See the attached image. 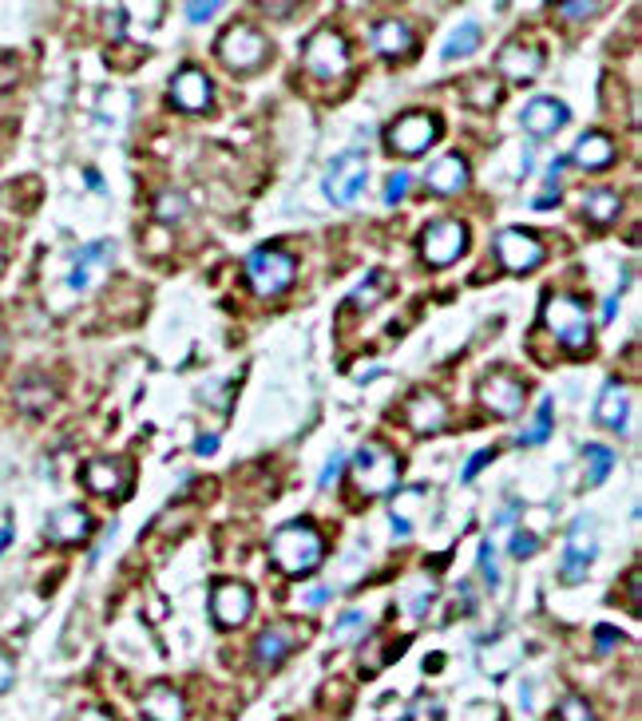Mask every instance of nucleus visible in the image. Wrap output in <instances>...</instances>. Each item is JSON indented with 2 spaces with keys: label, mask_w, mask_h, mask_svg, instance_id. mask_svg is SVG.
I'll use <instances>...</instances> for the list:
<instances>
[{
  "label": "nucleus",
  "mask_w": 642,
  "mask_h": 721,
  "mask_svg": "<svg viewBox=\"0 0 642 721\" xmlns=\"http://www.w3.org/2000/svg\"><path fill=\"white\" fill-rule=\"evenodd\" d=\"M389 290V278L385 274H373V282H365L349 302H353V309H373L377 302H381V294Z\"/></svg>",
  "instance_id": "473e14b6"
},
{
  "label": "nucleus",
  "mask_w": 642,
  "mask_h": 721,
  "mask_svg": "<svg viewBox=\"0 0 642 721\" xmlns=\"http://www.w3.org/2000/svg\"><path fill=\"white\" fill-rule=\"evenodd\" d=\"M413 44H417V36H413V28H409L405 20H377V24H373V48H377L381 56L401 60V56L413 52Z\"/></svg>",
  "instance_id": "5701e85b"
},
{
  "label": "nucleus",
  "mask_w": 642,
  "mask_h": 721,
  "mask_svg": "<svg viewBox=\"0 0 642 721\" xmlns=\"http://www.w3.org/2000/svg\"><path fill=\"white\" fill-rule=\"evenodd\" d=\"M294 274H298V258L278 250V246H262L246 258V282L258 298H278L294 286Z\"/></svg>",
  "instance_id": "20e7f679"
},
{
  "label": "nucleus",
  "mask_w": 642,
  "mask_h": 721,
  "mask_svg": "<svg viewBox=\"0 0 642 721\" xmlns=\"http://www.w3.org/2000/svg\"><path fill=\"white\" fill-rule=\"evenodd\" d=\"M619 210H623V195L611 191V187H595V191H587V199H583V214H587V222H595V226L615 222Z\"/></svg>",
  "instance_id": "c85d7f7f"
},
{
  "label": "nucleus",
  "mask_w": 642,
  "mask_h": 721,
  "mask_svg": "<svg viewBox=\"0 0 642 721\" xmlns=\"http://www.w3.org/2000/svg\"><path fill=\"white\" fill-rule=\"evenodd\" d=\"M436 139H440V119L428 115V111H405V115L393 119L389 131H385L389 151H397V155H405V159L425 155Z\"/></svg>",
  "instance_id": "423d86ee"
},
{
  "label": "nucleus",
  "mask_w": 642,
  "mask_h": 721,
  "mask_svg": "<svg viewBox=\"0 0 642 721\" xmlns=\"http://www.w3.org/2000/svg\"><path fill=\"white\" fill-rule=\"evenodd\" d=\"M559 175H563V159H555V163L547 167V187H543V195L535 199L539 210H551V206H555V199H559Z\"/></svg>",
  "instance_id": "e433bc0d"
},
{
  "label": "nucleus",
  "mask_w": 642,
  "mask_h": 721,
  "mask_svg": "<svg viewBox=\"0 0 642 721\" xmlns=\"http://www.w3.org/2000/svg\"><path fill=\"white\" fill-rule=\"evenodd\" d=\"M325 599H329V587H318V591H310V595H306L302 603H306V607H321Z\"/></svg>",
  "instance_id": "3c124183"
},
{
  "label": "nucleus",
  "mask_w": 642,
  "mask_h": 721,
  "mask_svg": "<svg viewBox=\"0 0 642 721\" xmlns=\"http://www.w3.org/2000/svg\"><path fill=\"white\" fill-rule=\"evenodd\" d=\"M214 448H218V436H199V444H195L199 456H211Z\"/></svg>",
  "instance_id": "8fccbe9b"
},
{
  "label": "nucleus",
  "mask_w": 642,
  "mask_h": 721,
  "mask_svg": "<svg viewBox=\"0 0 642 721\" xmlns=\"http://www.w3.org/2000/svg\"><path fill=\"white\" fill-rule=\"evenodd\" d=\"M615 143L607 139V135H599V131H587L579 143H575V151H571V159L579 163V167H587V171H603V167H611L615 163Z\"/></svg>",
  "instance_id": "393cba45"
},
{
  "label": "nucleus",
  "mask_w": 642,
  "mask_h": 721,
  "mask_svg": "<svg viewBox=\"0 0 642 721\" xmlns=\"http://www.w3.org/2000/svg\"><path fill=\"white\" fill-rule=\"evenodd\" d=\"M8 543H12V531H8V527H0V551H4Z\"/></svg>",
  "instance_id": "6e6d98bb"
},
{
  "label": "nucleus",
  "mask_w": 642,
  "mask_h": 721,
  "mask_svg": "<svg viewBox=\"0 0 642 721\" xmlns=\"http://www.w3.org/2000/svg\"><path fill=\"white\" fill-rule=\"evenodd\" d=\"M496 262L508 270V274H528L543 262V242L532 230H520V226H508L496 234Z\"/></svg>",
  "instance_id": "f8f14e48"
},
{
  "label": "nucleus",
  "mask_w": 642,
  "mask_h": 721,
  "mask_svg": "<svg viewBox=\"0 0 642 721\" xmlns=\"http://www.w3.org/2000/svg\"><path fill=\"white\" fill-rule=\"evenodd\" d=\"M111 254H115V246H111V242H92L88 250H80L76 270H72V290H88V286L96 282V274H100L107 262H111Z\"/></svg>",
  "instance_id": "bb28decb"
},
{
  "label": "nucleus",
  "mask_w": 642,
  "mask_h": 721,
  "mask_svg": "<svg viewBox=\"0 0 642 721\" xmlns=\"http://www.w3.org/2000/svg\"><path fill=\"white\" fill-rule=\"evenodd\" d=\"M409 195V175L405 171H397V175H389V187H385V203L397 206L401 199Z\"/></svg>",
  "instance_id": "a19ab883"
},
{
  "label": "nucleus",
  "mask_w": 642,
  "mask_h": 721,
  "mask_svg": "<svg viewBox=\"0 0 642 721\" xmlns=\"http://www.w3.org/2000/svg\"><path fill=\"white\" fill-rule=\"evenodd\" d=\"M214 12H218V0H199V4H187V16H191L195 24H207Z\"/></svg>",
  "instance_id": "a18cd8bd"
},
{
  "label": "nucleus",
  "mask_w": 642,
  "mask_h": 721,
  "mask_svg": "<svg viewBox=\"0 0 642 721\" xmlns=\"http://www.w3.org/2000/svg\"><path fill=\"white\" fill-rule=\"evenodd\" d=\"M76 721H115V718H111L107 710H96V706H92V710H84V714H80Z\"/></svg>",
  "instance_id": "603ef678"
},
{
  "label": "nucleus",
  "mask_w": 642,
  "mask_h": 721,
  "mask_svg": "<svg viewBox=\"0 0 642 721\" xmlns=\"http://www.w3.org/2000/svg\"><path fill=\"white\" fill-rule=\"evenodd\" d=\"M444 420H448L444 397H436V393H413V397H409V405H405V424H409L413 432H421V436L440 432Z\"/></svg>",
  "instance_id": "aec40b11"
},
{
  "label": "nucleus",
  "mask_w": 642,
  "mask_h": 721,
  "mask_svg": "<svg viewBox=\"0 0 642 721\" xmlns=\"http://www.w3.org/2000/svg\"><path fill=\"white\" fill-rule=\"evenodd\" d=\"M365 183H369V159L361 151H345L329 163L321 187H325V199L333 206H349L365 191Z\"/></svg>",
  "instance_id": "1a4fd4ad"
},
{
  "label": "nucleus",
  "mask_w": 642,
  "mask_h": 721,
  "mask_svg": "<svg viewBox=\"0 0 642 721\" xmlns=\"http://www.w3.org/2000/svg\"><path fill=\"white\" fill-rule=\"evenodd\" d=\"M425 183L432 195H460L468 187V163L464 155H440L425 171Z\"/></svg>",
  "instance_id": "412c9836"
},
{
  "label": "nucleus",
  "mask_w": 642,
  "mask_h": 721,
  "mask_svg": "<svg viewBox=\"0 0 642 721\" xmlns=\"http://www.w3.org/2000/svg\"><path fill=\"white\" fill-rule=\"evenodd\" d=\"M401 468L405 460L385 440H365L349 460V476L361 496H393L401 484Z\"/></svg>",
  "instance_id": "f03ea898"
},
{
  "label": "nucleus",
  "mask_w": 642,
  "mask_h": 721,
  "mask_svg": "<svg viewBox=\"0 0 642 721\" xmlns=\"http://www.w3.org/2000/svg\"><path fill=\"white\" fill-rule=\"evenodd\" d=\"M520 512V504H516V500H512V504H508V508H504V515H500V519H496V527H508V523H512V515Z\"/></svg>",
  "instance_id": "864d4df0"
},
{
  "label": "nucleus",
  "mask_w": 642,
  "mask_h": 721,
  "mask_svg": "<svg viewBox=\"0 0 642 721\" xmlns=\"http://www.w3.org/2000/svg\"><path fill=\"white\" fill-rule=\"evenodd\" d=\"M211 615H214V622H218L222 630H230V626H242L246 618L254 615V591H250L246 583H234V579H222V583H214Z\"/></svg>",
  "instance_id": "4468645a"
},
{
  "label": "nucleus",
  "mask_w": 642,
  "mask_h": 721,
  "mask_svg": "<svg viewBox=\"0 0 642 721\" xmlns=\"http://www.w3.org/2000/svg\"><path fill=\"white\" fill-rule=\"evenodd\" d=\"M270 559L282 575H310L318 571L321 559H325V539L310 519H294V523H282L270 539Z\"/></svg>",
  "instance_id": "f257e3e1"
},
{
  "label": "nucleus",
  "mask_w": 642,
  "mask_h": 721,
  "mask_svg": "<svg viewBox=\"0 0 642 721\" xmlns=\"http://www.w3.org/2000/svg\"><path fill=\"white\" fill-rule=\"evenodd\" d=\"M218 60L230 68V72H258L266 60H270V40L254 28V24H230L218 44H214Z\"/></svg>",
  "instance_id": "39448f33"
},
{
  "label": "nucleus",
  "mask_w": 642,
  "mask_h": 721,
  "mask_svg": "<svg viewBox=\"0 0 642 721\" xmlns=\"http://www.w3.org/2000/svg\"><path fill=\"white\" fill-rule=\"evenodd\" d=\"M492 460H496V448H480V452L468 460V468L460 472V480H464V484H468V480H476V476H480V472H484Z\"/></svg>",
  "instance_id": "ea45409f"
},
{
  "label": "nucleus",
  "mask_w": 642,
  "mask_h": 721,
  "mask_svg": "<svg viewBox=\"0 0 642 721\" xmlns=\"http://www.w3.org/2000/svg\"><path fill=\"white\" fill-rule=\"evenodd\" d=\"M627 412H631V393H627V385L611 381V385L603 389L599 405H595V420H599L603 428H611V432H623V428H627Z\"/></svg>",
  "instance_id": "b1692460"
},
{
  "label": "nucleus",
  "mask_w": 642,
  "mask_h": 721,
  "mask_svg": "<svg viewBox=\"0 0 642 721\" xmlns=\"http://www.w3.org/2000/svg\"><path fill=\"white\" fill-rule=\"evenodd\" d=\"M583 456H587V484L599 488V484L615 472V452H611L607 444H587Z\"/></svg>",
  "instance_id": "7c9ffc66"
},
{
  "label": "nucleus",
  "mask_w": 642,
  "mask_h": 721,
  "mask_svg": "<svg viewBox=\"0 0 642 721\" xmlns=\"http://www.w3.org/2000/svg\"><path fill=\"white\" fill-rule=\"evenodd\" d=\"M559 721H595V710H591V702H583L579 694H567V698L559 702Z\"/></svg>",
  "instance_id": "f704fd0d"
},
{
  "label": "nucleus",
  "mask_w": 642,
  "mask_h": 721,
  "mask_svg": "<svg viewBox=\"0 0 642 721\" xmlns=\"http://www.w3.org/2000/svg\"><path fill=\"white\" fill-rule=\"evenodd\" d=\"M12 678H16V666H12V658H8V654H0V694L12 686Z\"/></svg>",
  "instance_id": "09e8293b"
},
{
  "label": "nucleus",
  "mask_w": 642,
  "mask_h": 721,
  "mask_svg": "<svg viewBox=\"0 0 642 721\" xmlns=\"http://www.w3.org/2000/svg\"><path fill=\"white\" fill-rule=\"evenodd\" d=\"M476 397H480V405H484V409L492 412V416H500V420L520 416L524 405H528V389H524V381H516V377H512V373H504V369L488 373V377L480 381Z\"/></svg>",
  "instance_id": "9b49d317"
},
{
  "label": "nucleus",
  "mask_w": 642,
  "mask_h": 721,
  "mask_svg": "<svg viewBox=\"0 0 642 721\" xmlns=\"http://www.w3.org/2000/svg\"><path fill=\"white\" fill-rule=\"evenodd\" d=\"M539 317H543L547 333H551L567 353H583V349L591 345V317H587V309H583L579 298H571V294H547Z\"/></svg>",
  "instance_id": "7ed1b4c3"
},
{
  "label": "nucleus",
  "mask_w": 642,
  "mask_h": 721,
  "mask_svg": "<svg viewBox=\"0 0 642 721\" xmlns=\"http://www.w3.org/2000/svg\"><path fill=\"white\" fill-rule=\"evenodd\" d=\"M520 658H524V642H520V634H512V630L488 638V642L476 650V662H480V670H484L488 678H504Z\"/></svg>",
  "instance_id": "dca6fc26"
},
{
  "label": "nucleus",
  "mask_w": 642,
  "mask_h": 721,
  "mask_svg": "<svg viewBox=\"0 0 642 721\" xmlns=\"http://www.w3.org/2000/svg\"><path fill=\"white\" fill-rule=\"evenodd\" d=\"M476 48H480V24H476V20H464V24H456L452 36L444 40L440 56H444V60H460V56H472Z\"/></svg>",
  "instance_id": "c756f323"
},
{
  "label": "nucleus",
  "mask_w": 642,
  "mask_h": 721,
  "mask_svg": "<svg viewBox=\"0 0 642 721\" xmlns=\"http://www.w3.org/2000/svg\"><path fill=\"white\" fill-rule=\"evenodd\" d=\"M409 721H444V710H440V702H432V698H417L413 710H409Z\"/></svg>",
  "instance_id": "58836bf2"
},
{
  "label": "nucleus",
  "mask_w": 642,
  "mask_h": 721,
  "mask_svg": "<svg viewBox=\"0 0 642 721\" xmlns=\"http://www.w3.org/2000/svg\"><path fill=\"white\" fill-rule=\"evenodd\" d=\"M559 12H563L567 20H587L591 12H599V4H559Z\"/></svg>",
  "instance_id": "49530a36"
},
{
  "label": "nucleus",
  "mask_w": 642,
  "mask_h": 721,
  "mask_svg": "<svg viewBox=\"0 0 642 721\" xmlns=\"http://www.w3.org/2000/svg\"><path fill=\"white\" fill-rule=\"evenodd\" d=\"M535 551H539V539H535V535H528V531H516V535H512V555H516V559H532Z\"/></svg>",
  "instance_id": "79ce46f5"
},
{
  "label": "nucleus",
  "mask_w": 642,
  "mask_h": 721,
  "mask_svg": "<svg viewBox=\"0 0 642 721\" xmlns=\"http://www.w3.org/2000/svg\"><path fill=\"white\" fill-rule=\"evenodd\" d=\"M642 571L639 567H631V575H627V591H631V607H635V611H639V599H642Z\"/></svg>",
  "instance_id": "de8ad7c7"
},
{
  "label": "nucleus",
  "mask_w": 642,
  "mask_h": 721,
  "mask_svg": "<svg viewBox=\"0 0 642 721\" xmlns=\"http://www.w3.org/2000/svg\"><path fill=\"white\" fill-rule=\"evenodd\" d=\"M615 309H619V298H607V306H603V321H611V317H615Z\"/></svg>",
  "instance_id": "5fc2aeb1"
},
{
  "label": "nucleus",
  "mask_w": 642,
  "mask_h": 721,
  "mask_svg": "<svg viewBox=\"0 0 642 721\" xmlns=\"http://www.w3.org/2000/svg\"><path fill=\"white\" fill-rule=\"evenodd\" d=\"M44 535H48L52 543H60V547L84 543V539L92 535V515L84 512V508H76V504H68V508H60V512L48 515Z\"/></svg>",
  "instance_id": "a211bd4d"
},
{
  "label": "nucleus",
  "mask_w": 642,
  "mask_h": 721,
  "mask_svg": "<svg viewBox=\"0 0 642 721\" xmlns=\"http://www.w3.org/2000/svg\"><path fill=\"white\" fill-rule=\"evenodd\" d=\"M290 650H294L290 626H266V630L258 634V642H254V658H258V666H266V670L282 666Z\"/></svg>",
  "instance_id": "a878e982"
},
{
  "label": "nucleus",
  "mask_w": 642,
  "mask_h": 721,
  "mask_svg": "<svg viewBox=\"0 0 642 721\" xmlns=\"http://www.w3.org/2000/svg\"><path fill=\"white\" fill-rule=\"evenodd\" d=\"M619 642H623V634H619V630H611V626H599V630H595V646H599V654H611Z\"/></svg>",
  "instance_id": "37998d69"
},
{
  "label": "nucleus",
  "mask_w": 642,
  "mask_h": 721,
  "mask_svg": "<svg viewBox=\"0 0 642 721\" xmlns=\"http://www.w3.org/2000/svg\"><path fill=\"white\" fill-rule=\"evenodd\" d=\"M155 218H163V222L187 218V199H183V195H163L159 206H155Z\"/></svg>",
  "instance_id": "4c0bfd02"
},
{
  "label": "nucleus",
  "mask_w": 642,
  "mask_h": 721,
  "mask_svg": "<svg viewBox=\"0 0 642 721\" xmlns=\"http://www.w3.org/2000/svg\"><path fill=\"white\" fill-rule=\"evenodd\" d=\"M0 266H4V250H0Z\"/></svg>",
  "instance_id": "4d7b16f0"
},
{
  "label": "nucleus",
  "mask_w": 642,
  "mask_h": 721,
  "mask_svg": "<svg viewBox=\"0 0 642 721\" xmlns=\"http://www.w3.org/2000/svg\"><path fill=\"white\" fill-rule=\"evenodd\" d=\"M80 476H84L88 492H96V496H127L131 484H135V468H131L127 456H100V460H88Z\"/></svg>",
  "instance_id": "ddd939ff"
},
{
  "label": "nucleus",
  "mask_w": 642,
  "mask_h": 721,
  "mask_svg": "<svg viewBox=\"0 0 642 721\" xmlns=\"http://www.w3.org/2000/svg\"><path fill=\"white\" fill-rule=\"evenodd\" d=\"M547 436H551V401L543 397V401H539V412H535V420H532V428L520 432V444H543Z\"/></svg>",
  "instance_id": "2f4dec72"
},
{
  "label": "nucleus",
  "mask_w": 642,
  "mask_h": 721,
  "mask_svg": "<svg viewBox=\"0 0 642 721\" xmlns=\"http://www.w3.org/2000/svg\"><path fill=\"white\" fill-rule=\"evenodd\" d=\"M524 127L539 135V139H547V135H555L559 127H567V119H571V111H567V103L551 100V96H535L528 107H524Z\"/></svg>",
  "instance_id": "6ab92c4d"
},
{
  "label": "nucleus",
  "mask_w": 642,
  "mask_h": 721,
  "mask_svg": "<svg viewBox=\"0 0 642 721\" xmlns=\"http://www.w3.org/2000/svg\"><path fill=\"white\" fill-rule=\"evenodd\" d=\"M302 64L310 76L318 80H341L349 72V44L341 32L333 28H318L310 40H306V52H302Z\"/></svg>",
  "instance_id": "0eeeda50"
},
{
  "label": "nucleus",
  "mask_w": 642,
  "mask_h": 721,
  "mask_svg": "<svg viewBox=\"0 0 642 721\" xmlns=\"http://www.w3.org/2000/svg\"><path fill=\"white\" fill-rule=\"evenodd\" d=\"M425 500H428V488H421V484L401 488V496H393V531H397L401 539L413 535V515L425 508Z\"/></svg>",
  "instance_id": "cd10ccee"
},
{
  "label": "nucleus",
  "mask_w": 642,
  "mask_h": 721,
  "mask_svg": "<svg viewBox=\"0 0 642 721\" xmlns=\"http://www.w3.org/2000/svg\"><path fill=\"white\" fill-rule=\"evenodd\" d=\"M599 555V535H595V519L575 515L567 527V547H563V563H559V579L563 583H579L591 563Z\"/></svg>",
  "instance_id": "6e6552de"
},
{
  "label": "nucleus",
  "mask_w": 642,
  "mask_h": 721,
  "mask_svg": "<svg viewBox=\"0 0 642 721\" xmlns=\"http://www.w3.org/2000/svg\"><path fill=\"white\" fill-rule=\"evenodd\" d=\"M468 250V226L460 218H436L428 222L421 234V258L428 266H452L460 254Z\"/></svg>",
  "instance_id": "9d476101"
},
{
  "label": "nucleus",
  "mask_w": 642,
  "mask_h": 721,
  "mask_svg": "<svg viewBox=\"0 0 642 721\" xmlns=\"http://www.w3.org/2000/svg\"><path fill=\"white\" fill-rule=\"evenodd\" d=\"M496 72L504 76V80H512V84H528L535 80L539 72H543V48H535V44H508V48H500V56H496Z\"/></svg>",
  "instance_id": "f3484780"
},
{
  "label": "nucleus",
  "mask_w": 642,
  "mask_h": 721,
  "mask_svg": "<svg viewBox=\"0 0 642 721\" xmlns=\"http://www.w3.org/2000/svg\"><path fill=\"white\" fill-rule=\"evenodd\" d=\"M365 626H369V618L361 615V611H345V615L333 622V642H353Z\"/></svg>",
  "instance_id": "72a5a7b5"
},
{
  "label": "nucleus",
  "mask_w": 642,
  "mask_h": 721,
  "mask_svg": "<svg viewBox=\"0 0 642 721\" xmlns=\"http://www.w3.org/2000/svg\"><path fill=\"white\" fill-rule=\"evenodd\" d=\"M143 718L147 721H187V702L175 686L167 682H155L147 694H143Z\"/></svg>",
  "instance_id": "4be33fe9"
},
{
  "label": "nucleus",
  "mask_w": 642,
  "mask_h": 721,
  "mask_svg": "<svg viewBox=\"0 0 642 721\" xmlns=\"http://www.w3.org/2000/svg\"><path fill=\"white\" fill-rule=\"evenodd\" d=\"M341 468H345V456H341V452H337V456H329V464H325V472H321V492H329V488H333V480H337V476H341Z\"/></svg>",
  "instance_id": "c03bdc74"
},
{
  "label": "nucleus",
  "mask_w": 642,
  "mask_h": 721,
  "mask_svg": "<svg viewBox=\"0 0 642 721\" xmlns=\"http://www.w3.org/2000/svg\"><path fill=\"white\" fill-rule=\"evenodd\" d=\"M480 571H484V583L496 591L504 575H500V563H496V547H492V539H484V543H480Z\"/></svg>",
  "instance_id": "c9c22d12"
},
{
  "label": "nucleus",
  "mask_w": 642,
  "mask_h": 721,
  "mask_svg": "<svg viewBox=\"0 0 642 721\" xmlns=\"http://www.w3.org/2000/svg\"><path fill=\"white\" fill-rule=\"evenodd\" d=\"M211 76L203 72V68H179L175 72V80H171V103L179 107V111H187V115H199V111H207L211 107Z\"/></svg>",
  "instance_id": "2eb2a0df"
}]
</instances>
